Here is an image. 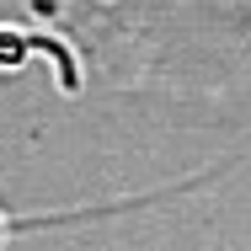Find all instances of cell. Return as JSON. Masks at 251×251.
<instances>
[{
  "label": "cell",
  "instance_id": "cell-1",
  "mask_svg": "<svg viewBox=\"0 0 251 251\" xmlns=\"http://www.w3.org/2000/svg\"><path fill=\"white\" fill-rule=\"evenodd\" d=\"M27 59H53L64 97L80 91V64H75V53L64 49V43H53V38H27V32H16V27H0V70H22Z\"/></svg>",
  "mask_w": 251,
  "mask_h": 251
},
{
  "label": "cell",
  "instance_id": "cell-2",
  "mask_svg": "<svg viewBox=\"0 0 251 251\" xmlns=\"http://www.w3.org/2000/svg\"><path fill=\"white\" fill-rule=\"evenodd\" d=\"M5 235H11V219H5V214H0V246H5Z\"/></svg>",
  "mask_w": 251,
  "mask_h": 251
}]
</instances>
